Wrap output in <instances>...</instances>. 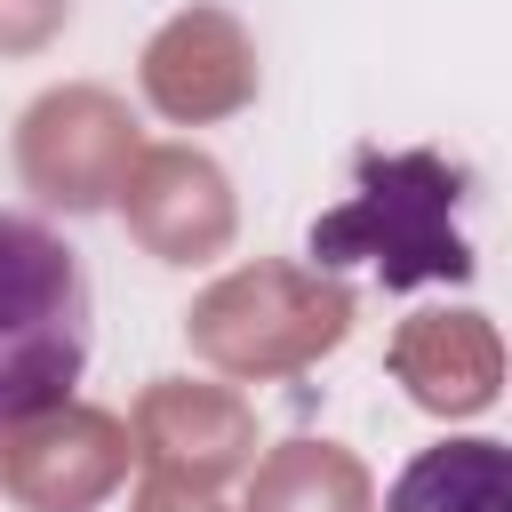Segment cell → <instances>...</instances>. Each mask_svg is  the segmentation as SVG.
<instances>
[{
  "label": "cell",
  "instance_id": "obj_1",
  "mask_svg": "<svg viewBox=\"0 0 512 512\" xmlns=\"http://www.w3.org/2000/svg\"><path fill=\"white\" fill-rule=\"evenodd\" d=\"M360 192L328 216H312V272L368 264L384 288H424V280H472L480 256L456 224L472 200V168L448 152H352Z\"/></svg>",
  "mask_w": 512,
  "mask_h": 512
},
{
  "label": "cell",
  "instance_id": "obj_2",
  "mask_svg": "<svg viewBox=\"0 0 512 512\" xmlns=\"http://www.w3.org/2000/svg\"><path fill=\"white\" fill-rule=\"evenodd\" d=\"M88 368V272L80 256L0 208V432L72 400Z\"/></svg>",
  "mask_w": 512,
  "mask_h": 512
},
{
  "label": "cell",
  "instance_id": "obj_3",
  "mask_svg": "<svg viewBox=\"0 0 512 512\" xmlns=\"http://www.w3.org/2000/svg\"><path fill=\"white\" fill-rule=\"evenodd\" d=\"M344 328H352V288L336 272H304V264H272V256L224 272L184 312L192 352L224 376H248V384L312 368L320 352L344 344Z\"/></svg>",
  "mask_w": 512,
  "mask_h": 512
},
{
  "label": "cell",
  "instance_id": "obj_4",
  "mask_svg": "<svg viewBox=\"0 0 512 512\" xmlns=\"http://www.w3.org/2000/svg\"><path fill=\"white\" fill-rule=\"evenodd\" d=\"M136 152L144 144H136L128 104L112 88H96V80H64V88L32 96L24 120H16V176L64 216L112 208V192H120Z\"/></svg>",
  "mask_w": 512,
  "mask_h": 512
},
{
  "label": "cell",
  "instance_id": "obj_5",
  "mask_svg": "<svg viewBox=\"0 0 512 512\" xmlns=\"http://www.w3.org/2000/svg\"><path fill=\"white\" fill-rule=\"evenodd\" d=\"M128 456H136V440L120 416L56 400L0 432V488L24 512H96L128 480Z\"/></svg>",
  "mask_w": 512,
  "mask_h": 512
},
{
  "label": "cell",
  "instance_id": "obj_6",
  "mask_svg": "<svg viewBox=\"0 0 512 512\" xmlns=\"http://www.w3.org/2000/svg\"><path fill=\"white\" fill-rule=\"evenodd\" d=\"M112 200H120L128 240L160 264H208L232 248V224H240L224 168L192 144H144Z\"/></svg>",
  "mask_w": 512,
  "mask_h": 512
},
{
  "label": "cell",
  "instance_id": "obj_7",
  "mask_svg": "<svg viewBox=\"0 0 512 512\" xmlns=\"http://www.w3.org/2000/svg\"><path fill=\"white\" fill-rule=\"evenodd\" d=\"M144 104L176 128H200V120H224L256 96V40L240 32V16L224 8H176L152 40H144Z\"/></svg>",
  "mask_w": 512,
  "mask_h": 512
},
{
  "label": "cell",
  "instance_id": "obj_8",
  "mask_svg": "<svg viewBox=\"0 0 512 512\" xmlns=\"http://www.w3.org/2000/svg\"><path fill=\"white\" fill-rule=\"evenodd\" d=\"M128 440L160 480H184V488H224L232 472L256 464L248 400L224 392V384H192V376H152L144 400H136Z\"/></svg>",
  "mask_w": 512,
  "mask_h": 512
},
{
  "label": "cell",
  "instance_id": "obj_9",
  "mask_svg": "<svg viewBox=\"0 0 512 512\" xmlns=\"http://www.w3.org/2000/svg\"><path fill=\"white\" fill-rule=\"evenodd\" d=\"M392 376L432 416H480V408H496L504 344H496L488 312H416L392 336Z\"/></svg>",
  "mask_w": 512,
  "mask_h": 512
},
{
  "label": "cell",
  "instance_id": "obj_10",
  "mask_svg": "<svg viewBox=\"0 0 512 512\" xmlns=\"http://www.w3.org/2000/svg\"><path fill=\"white\" fill-rule=\"evenodd\" d=\"M384 512H512V456L496 440H440L408 456Z\"/></svg>",
  "mask_w": 512,
  "mask_h": 512
},
{
  "label": "cell",
  "instance_id": "obj_11",
  "mask_svg": "<svg viewBox=\"0 0 512 512\" xmlns=\"http://www.w3.org/2000/svg\"><path fill=\"white\" fill-rule=\"evenodd\" d=\"M248 512H376L368 464L336 440H288L256 464Z\"/></svg>",
  "mask_w": 512,
  "mask_h": 512
},
{
  "label": "cell",
  "instance_id": "obj_12",
  "mask_svg": "<svg viewBox=\"0 0 512 512\" xmlns=\"http://www.w3.org/2000/svg\"><path fill=\"white\" fill-rule=\"evenodd\" d=\"M72 24V0H0V56H40Z\"/></svg>",
  "mask_w": 512,
  "mask_h": 512
},
{
  "label": "cell",
  "instance_id": "obj_13",
  "mask_svg": "<svg viewBox=\"0 0 512 512\" xmlns=\"http://www.w3.org/2000/svg\"><path fill=\"white\" fill-rule=\"evenodd\" d=\"M136 512H224V504H216L208 488H184V480H160V472H152V480L136 488Z\"/></svg>",
  "mask_w": 512,
  "mask_h": 512
}]
</instances>
